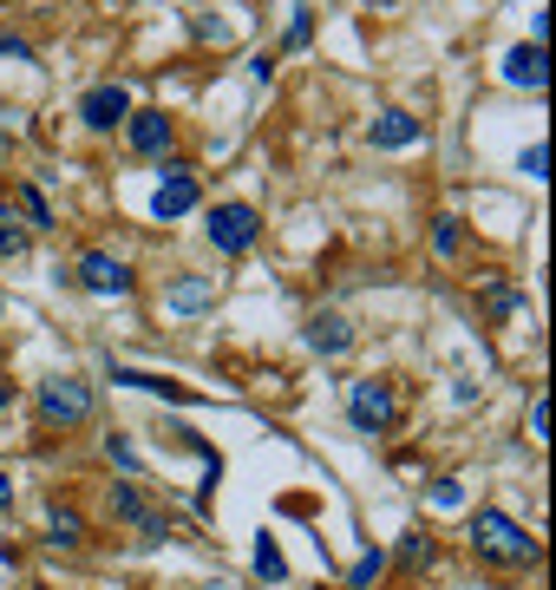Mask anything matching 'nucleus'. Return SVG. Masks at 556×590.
I'll return each mask as SVG.
<instances>
[{
	"label": "nucleus",
	"mask_w": 556,
	"mask_h": 590,
	"mask_svg": "<svg viewBox=\"0 0 556 590\" xmlns=\"http://www.w3.org/2000/svg\"><path fill=\"white\" fill-rule=\"evenodd\" d=\"M472 551H478L485 564H511V571L544 558V545H537L511 512H497V506H478V512H472Z\"/></svg>",
	"instance_id": "1"
},
{
	"label": "nucleus",
	"mask_w": 556,
	"mask_h": 590,
	"mask_svg": "<svg viewBox=\"0 0 556 590\" xmlns=\"http://www.w3.org/2000/svg\"><path fill=\"white\" fill-rule=\"evenodd\" d=\"M348 420L360 427V434H393V427H400L393 380H353L348 387Z\"/></svg>",
	"instance_id": "2"
},
{
	"label": "nucleus",
	"mask_w": 556,
	"mask_h": 590,
	"mask_svg": "<svg viewBox=\"0 0 556 590\" xmlns=\"http://www.w3.org/2000/svg\"><path fill=\"white\" fill-rule=\"evenodd\" d=\"M40 420H47V427H85V420H92V387L72 380V374L40 380Z\"/></svg>",
	"instance_id": "3"
},
{
	"label": "nucleus",
	"mask_w": 556,
	"mask_h": 590,
	"mask_svg": "<svg viewBox=\"0 0 556 590\" xmlns=\"http://www.w3.org/2000/svg\"><path fill=\"white\" fill-rule=\"evenodd\" d=\"M204 230L223 256H243V250H256V236H262V211H256V204H216Z\"/></svg>",
	"instance_id": "4"
},
{
	"label": "nucleus",
	"mask_w": 556,
	"mask_h": 590,
	"mask_svg": "<svg viewBox=\"0 0 556 590\" xmlns=\"http://www.w3.org/2000/svg\"><path fill=\"white\" fill-rule=\"evenodd\" d=\"M197 211V171L191 164H164V184H157V197H151V217L157 223H177Z\"/></svg>",
	"instance_id": "5"
},
{
	"label": "nucleus",
	"mask_w": 556,
	"mask_h": 590,
	"mask_svg": "<svg viewBox=\"0 0 556 590\" xmlns=\"http://www.w3.org/2000/svg\"><path fill=\"white\" fill-rule=\"evenodd\" d=\"M79 283L92 295H132L138 276H132V263H119V256H105V250H85V256H79Z\"/></svg>",
	"instance_id": "6"
},
{
	"label": "nucleus",
	"mask_w": 556,
	"mask_h": 590,
	"mask_svg": "<svg viewBox=\"0 0 556 590\" xmlns=\"http://www.w3.org/2000/svg\"><path fill=\"white\" fill-rule=\"evenodd\" d=\"M79 119H85L92 132H112V125L132 119V92H125V85H92V92L79 99Z\"/></svg>",
	"instance_id": "7"
},
{
	"label": "nucleus",
	"mask_w": 556,
	"mask_h": 590,
	"mask_svg": "<svg viewBox=\"0 0 556 590\" xmlns=\"http://www.w3.org/2000/svg\"><path fill=\"white\" fill-rule=\"evenodd\" d=\"M308 348H315V355H348L353 348V322L341 315V308H321V315L308 322Z\"/></svg>",
	"instance_id": "8"
},
{
	"label": "nucleus",
	"mask_w": 556,
	"mask_h": 590,
	"mask_svg": "<svg viewBox=\"0 0 556 590\" xmlns=\"http://www.w3.org/2000/svg\"><path fill=\"white\" fill-rule=\"evenodd\" d=\"M125 139H132L138 157H164V151H171V119H164V112H132V119H125Z\"/></svg>",
	"instance_id": "9"
},
{
	"label": "nucleus",
	"mask_w": 556,
	"mask_h": 590,
	"mask_svg": "<svg viewBox=\"0 0 556 590\" xmlns=\"http://www.w3.org/2000/svg\"><path fill=\"white\" fill-rule=\"evenodd\" d=\"M367 139H373L380 151H406V145H419V139H425V125H419L413 112H380V119L367 125Z\"/></svg>",
	"instance_id": "10"
},
{
	"label": "nucleus",
	"mask_w": 556,
	"mask_h": 590,
	"mask_svg": "<svg viewBox=\"0 0 556 590\" xmlns=\"http://www.w3.org/2000/svg\"><path fill=\"white\" fill-rule=\"evenodd\" d=\"M504 79L511 85H524V92H544L550 85V60H544V47L531 40V47H517L511 60H504Z\"/></svg>",
	"instance_id": "11"
},
{
	"label": "nucleus",
	"mask_w": 556,
	"mask_h": 590,
	"mask_svg": "<svg viewBox=\"0 0 556 590\" xmlns=\"http://www.w3.org/2000/svg\"><path fill=\"white\" fill-rule=\"evenodd\" d=\"M177 315H204L209 302H216V276H184V283H171V295H164Z\"/></svg>",
	"instance_id": "12"
},
{
	"label": "nucleus",
	"mask_w": 556,
	"mask_h": 590,
	"mask_svg": "<svg viewBox=\"0 0 556 590\" xmlns=\"http://www.w3.org/2000/svg\"><path fill=\"white\" fill-rule=\"evenodd\" d=\"M119 387H144V394H164V400H177V407H191L197 394L191 387H177V380H164V374H144V368H112Z\"/></svg>",
	"instance_id": "13"
},
{
	"label": "nucleus",
	"mask_w": 556,
	"mask_h": 590,
	"mask_svg": "<svg viewBox=\"0 0 556 590\" xmlns=\"http://www.w3.org/2000/svg\"><path fill=\"white\" fill-rule=\"evenodd\" d=\"M112 518L119 525H144L151 518V499H144L138 486H112Z\"/></svg>",
	"instance_id": "14"
},
{
	"label": "nucleus",
	"mask_w": 556,
	"mask_h": 590,
	"mask_svg": "<svg viewBox=\"0 0 556 590\" xmlns=\"http://www.w3.org/2000/svg\"><path fill=\"white\" fill-rule=\"evenodd\" d=\"M20 217H27V230H53V204L40 184H20Z\"/></svg>",
	"instance_id": "15"
},
{
	"label": "nucleus",
	"mask_w": 556,
	"mask_h": 590,
	"mask_svg": "<svg viewBox=\"0 0 556 590\" xmlns=\"http://www.w3.org/2000/svg\"><path fill=\"white\" fill-rule=\"evenodd\" d=\"M256 578H269V584H281V578H288V558H281V545L269 538V531L256 538Z\"/></svg>",
	"instance_id": "16"
},
{
	"label": "nucleus",
	"mask_w": 556,
	"mask_h": 590,
	"mask_svg": "<svg viewBox=\"0 0 556 590\" xmlns=\"http://www.w3.org/2000/svg\"><path fill=\"white\" fill-rule=\"evenodd\" d=\"M27 236H33V230L20 223V211H13V204H0V256H20V250H27Z\"/></svg>",
	"instance_id": "17"
},
{
	"label": "nucleus",
	"mask_w": 556,
	"mask_h": 590,
	"mask_svg": "<svg viewBox=\"0 0 556 590\" xmlns=\"http://www.w3.org/2000/svg\"><path fill=\"white\" fill-rule=\"evenodd\" d=\"M459 243H465V217H439L432 223V250H439V256H459Z\"/></svg>",
	"instance_id": "18"
},
{
	"label": "nucleus",
	"mask_w": 556,
	"mask_h": 590,
	"mask_svg": "<svg viewBox=\"0 0 556 590\" xmlns=\"http://www.w3.org/2000/svg\"><path fill=\"white\" fill-rule=\"evenodd\" d=\"M85 538V518L66 512V506H53V545H79Z\"/></svg>",
	"instance_id": "19"
},
{
	"label": "nucleus",
	"mask_w": 556,
	"mask_h": 590,
	"mask_svg": "<svg viewBox=\"0 0 556 590\" xmlns=\"http://www.w3.org/2000/svg\"><path fill=\"white\" fill-rule=\"evenodd\" d=\"M380 571H387V551H367V558H360V564L348 571V590H367L373 578H380Z\"/></svg>",
	"instance_id": "20"
},
{
	"label": "nucleus",
	"mask_w": 556,
	"mask_h": 590,
	"mask_svg": "<svg viewBox=\"0 0 556 590\" xmlns=\"http://www.w3.org/2000/svg\"><path fill=\"white\" fill-rule=\"evenodd\" d=\"M315 40V7H295V20H288V53H301Z\"/></svg>",
	"instance_id": "21"
},
{
	"label": "nucleus",
	"mask_w": 556,
	"mask_h": 590,
	"mask_svg": "<svg viewBox=\"0 0 556 590\" xmlns=\"http://www.w3.org/2000/svg\"><path fill=\"white\" fill-rule=\"evenodd\" d=\"M400 564H406V571L432 564V538H425V531H406V545H400Z\"/></svg>",
	"instance_id": "22"
},
{
	"label": "nucleus",
	"mask_w": 556,
	"mask_h": 590,
	"mask_svg": "<svg viewBox=\"0 0 556 590\" xmlns=\"http://www.w3.org/2000/svg\"><path fill=\"white\" fill-rule=\"evenodd\" d=\"M524 427H531V440H550V400H544V394L531 400V414H524Z\"/></svg>",
	"instance_id": "23"
},
{
	"label": "nucleus",
	"mask_w": 556,
	"mask_h": 590,
	"mask_svg": "<svg viewBox=\"0 0 556 590\" xmlns=\"http://www.w3.org/2000/svg\"><path fill=\"white\" fill-rule=\"evenodd\" d=\"M0 60H20V67H33L40 53H33V47H27L20 33H0Z\"/></svg>",
	"instance_id": "24"
},
{
	"label": "nucleus",
	"mask_w": 556,
	"mask_h": 590,
	"mask_svg": "<svg viewBox=\"0 0 556 590\" xmlns=\"http://www.w3.org/2000/svg\"><path fill=\"white\" fill-rule=\"evenodd\" d=\"M485 308H491V315H511V308H517V289H511V283H491Z\"/></svg>",
	"instance_id": "25"
},
{
	"label": "nucleus",
	"mask_w": 556,
	"mask_h": 590,
	"mask_svg": "<svg viewBox=\"0 0 556 590\" xmlns=\"http://www.w3.org/2000/svg\"><path fill=\"white\" fill-rule=\"evenodd\" d=\"M544 164H550V145L537 139V145H524V157H517V171H531V177H544Z\"/></svg>",
	"instance_id": "26"
},
{
	"label": "nucleus",
	"mask_w": 556,
	"mask_h": 590,
	"mask_svg": "<svg viewBox=\"0 0 556 590\" xmlns=\"http://www.w3.org/2000/svg\"><path fill=\"white\" fill-rule=\"evenodd\" d=\"M432 506H445V512L465 506V486H459V479H439V486H432Z\"/></svg>",
	"instance_id": "27"
},
{
	"label": "nucleus",
	"mask_w": 556,
	"mask_h": 590,
	"mask_svg": "<svg viewBox=\"0 0 556 590\" xmlns=\"http://www.w3.org/2000/svg\"><path fill=\"white\" fill-rule=\"evenodd\" d=\"M105 452H112L125 472H138V446H132V440H119V434H112V440H105Z\"/></svg>",
	"instance_id": "28"
},
{
	"label": "nucleus",
	"mask_w": 556,
	"mask_h": 590,
	"mask_svg": "<svg viewBox=\"0 0 556 590\" xmlns=\"http://www.w3.org/2000/svg\"><path fill=\"white\" fill-rule=\"evenodd\" d=\"M138 538H144V545H164V538H171V525H164V518L151 512V518L138 525Z\"/></svg>",
	"instance_id": "29"
},
{
	"label": "nucleus",
	"mask_w": 556,
	"mask_h": 590,
	"mask_svg": "<svg viewBox=\"0 0 556 590\" xmlns=\"http://www.w3.org/2000/svg\"><path fill=\"white\" fill-rule=\"evenodd\" d=\"M7 506H13V479L0 472V512H7Z\"/></svg>",
	"instance_id": "30"
},
{
	"label": "nucleus",
	"mask_w": 556,
	"mask_h": 590,
	"mask_svg": "<svg viewBox=\"0 0 556 590\" xmlns=\"http://www.w3.org/2000/svg\"><path fill=\"white\" fill-rule=\"evenodd\" d=\"M0 407H7V380H0Z\"/></svg>",
	"instance_id": "31"
}]
</instances>
